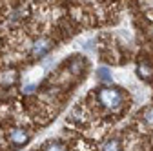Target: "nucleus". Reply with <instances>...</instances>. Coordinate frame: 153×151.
<instances>
[{
	"mask_svg": "<svg viewBox=\"0 0 153 151\" xmlns=\"http://www.w3.org/2000/svg\"><path fill=\"white\" fill-rule=\"evenodd\" d=\"M82 67H84V62H82V60H76V62H73V64L69 66L71 73H80V71H82Z\"/></svg>",
	"mask_w": 153,
	"mask_h": 151,
	"instance_id": "obj_10",
	"label": "nucleus"
},
{
	"mask_svg": "<svg viewBox=\"0 0 153 151\" xmlns=\"http://www.w3.org/2000/svg\"><path fill=\"white\" fill-rule=\"evenodd\" d=\"M16 80V75H15V71H7L4 77H0V82L2 84H13Z\"/></svg>",
	"mask_w": 153,
	"mask_h": 151,
	"instance_id": "obj_9",
	"label": "nucleus"
},
{
	"mask_svg": "<svg viewBox=\"0 0 153 151\" xmlns=\"http://www.w3.org/2000/svg\"><path fill=\"white\" fill-rule=\"evenodd\" d=\"M97 102L109 113H119L126 104V95L119 87H100L97 91Z\"/></svg>",
	"mask_w": 153,
	"mask_h": 151,
	"instance_id": "obj_1",
	"label": "nucleus"
},
{
	"mask_svg": "<svg viewBox=\"0 0 153 151\" xmlns=\"http://www.w3.org/2000/svg\"><path fill=\"white\" fill-rule=\"evenodd\" d=\"M33 91H35V86H33V84L26 86V89H24V93H33Z\"/></svg>",
	"mask_w": 153,
	"mask_h": 151,
	"instance_id": "obj_12",
	"label": "nucleus"
},
{
	"mask_svg": "<svg viewBox=\"0 0 153 151\" xmlns=\"http://www.w3.org/2000/svg\"><path fill=\"white\" fill-rule=\"evenodd\" d=\"M42 151H66V146L59 140H51V142H46Z\"/></svg>",
	"mask_w": 153,
	"mask_h": 151,
	"instance_id": "obj_6",
	"label": "nucleus"
},
{
	"mask_svg": "<svg viewBox=\"0 0 153 151\" xmlns=\"http://www.w3.org/2000/svg\"><path fill=\"white\" fill-rule=\"evenodd\" d=\"M95 44H97V40L91 38V40H88V42H84V44H82V49H84V51H91V49L95 47Z\"/></svg>",
	"mask_w": 153,
	"mask_h": 151,
	"instance_id": "obj_11",
	"label": "nucleus"
},
{
	"mask_svg": "<svg viewBox=\"0 0 153 151\" xmlns=\"http://www.w3.org/2000/svg\"><path fill=\"white\" fill-rule=\"evenodd\" d=\"M7 138H9V142L15 147H20V146H24V144L29 142V133L24 127H13V129H9Z\"/></svg>",
	"mask_w": 153,
	"mask_h": 151,
	"instance_id": "obj_2",
	"label": "nucleus"
},
{
	"mask_svg": "<svg viewBox=\"0 0 153 151\" xmlns=\"http://www.w3.org/2000/svg\"><path fill=\"white\" fill-rule=\"evenodd\" d=\"M102 151H122V144L117 138H108L102 144Z\"/></svg>",
	"mask_w": 153,
	"mask_h": 151,
	"instance_id": "obj_5",
	"label": "nucleus"
},
{
	"mask_svg": "<svg viewBox=\"0 0 153 151\" xmlns=\"http://www.w3.org/2000/svg\"><path fill=\"white\" fill-rule=\"evenodd\" d=\"M142 120H144V124L153 126V106H149V107L144 109V113H142Z\"/></svg>",
	"mask_w": 153,
	"mask_h": 151,
	"instance_id": "obj_8",
	"label": "nucleus"
},
{
	"mask_svg": "<svg viewBox=\"0 0 153 151\" xmlns=\"http://www.w3.org/2000/svg\"><path fill=\"white\" fill-rule=\"evenodd\" d=\"M137 77L140 80H149L153 77V67L149 64H139L137 66Z\"/></svg>",
	"mask_w": 153,
	"mask_h": 151,
	"instance_id": "obj_4",
	"label": "nucleus"
},
{
	"mask_svg": "<svg viewBox=\"0 0 153 151\" xmlns=\"http://www.w3.org/2000/svg\"><path fill=\"white\" fill-rule=\"evenodd\" d=\"M49 49H51V40L49 38H38L31 47V55L35 58H40V56L49 53Z\"/></svg>",
	"mask_w": 153,
	"mask_h": 151,
	"instance_id": "obj_3",
	"label": "nucleus"
},
{
	"mask_svg": "<svg viewBox=\"0 0 153 151\" xmlns=\"http://www.w3.org/2000/svg\"><path fill=\"white\" fill-rule=\"evenodd\" d=\"M97 78H99L100 82L109 84V82H111V71H109L108 67H99V69H97Z\"/></svg>",
	"mask_w": 153,
	"mask_h": 151,
	"instance_id": "obj_7",
	"label": "nucleus"
}]
</instances>
